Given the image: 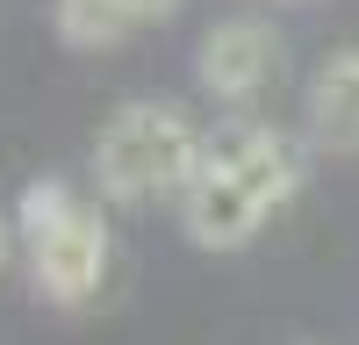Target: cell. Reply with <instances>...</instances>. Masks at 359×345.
Segmentation results:
<instances>
[{"label": "cell", "mask_w": 359, "mask_h": 345, "mask_svg": "<svg viewBox=\"0 0 359 345\" xmlns=\"http://www.w3.org/2000/svg\"><path fill=\"white\" fill-rule=\"evenodd\" d=\"M201 158L208 137L172 101H123L94 144V180L108 201H151V194H180L201 172Z\"/></svg>", "instance_id": "1"}, {"label": "cell", "mask_w": 359, "mask_h": 345, "mask_svg": "<svg viewBox=\"0 0 359 345\" xmlns=\"http://www.w3.org/2000/svg\"><path fill=\"white\" fill-rule=\"evenodd\" d=\"M22 245H29V273H36V295L57 309L94 302V288L108 273V223L101 209L65 187V180H29L22 194Z\"/></svg>", "instance_id": "2"}, {"label": "cell", "mask_w": 359, "mask_h": 345, "mask_svg": "<svg viewBox=\"0 0 359 345\" xmlns=\"http://www.w3.org/2000/svg\"><path fill=\"white\" fill-rule=\"evenodd\" d=\"M180 223H187V238L201 252H245L259 238V223H266V201L245 180H230L223 165L201 158V172L180 187Z\"/></svg>", "instance_id": "3"}, {"label": "cell", "mask_w": 359, "mask_h": 345, "mask_svg": "<svg viewBox=\"0 0 359 345\" xmlns=\"http://www.w3.org/2000/svg\"><path fill=\"white\" fill-rule=\"evenodd\" d=\"M273 65H280V36L266 22H252V15L216 22L201 36V58H194V72H201V86L216 101H252L259 86L273 79Z\"/></svg>", "instance_id": "4"}, {"label": "cell", "mask_w": 359, "mask_h": 345, "mask_svg": "<svg viewBox=\"0 0 359 345\" xmlns=\"http://www.w3.org/2000/svg\"><path fill=\"white\" fill-rule=\"evenodd\" d=\"M208 165H223L230 180H245L266 209H280V201L302 187V151L280 137V130H266V123H230L208 137Z\"/></svg>", "instance_id": "5"}, {"label": "cell", "mask_w": 359, "mask_h": 345, "mask_svg": "<svg viewBox=\"0 0 359 345\" xmlns=\"http://www.w3.org/2000/svg\"><path fill=\"white\" fill-rule=\"evenodd\" d=\"M309 144L331 158H359V50H331L309 79Z\"/></svg>", "instance_id": "6"}, {"label": "cell", "mask_w": 359, "mask_h": 345, "mask_svg": "<svg viewBox=\"0 0 359 345\" xmlns=\"http://www.w3.org/2000/svg\"><path fill=\"white\" fill-rule=\"evenodd\" d=\"M137 29V15L123 0H57V36L72 50H115Z\"/></svg>", "instance_id": "7"}, {"label": "cell", "mask_w": 359, "mask_h": 345, "mask_svg": "<svg viewBox=\"0 0 359 345\" xmlns=\"http://www.w3.org/2000/svg\"><path fill=\"white\" fill-rule=\"evenodd\" d=\"M123 8H130V15H137V22H165V15H172V8H180V0H123Z\"/></svg>", "instance_id": "8"}, {"label": "cell", "mask_w": 359, "mask_h": 345, "mask_svg": "<svg viewBox=\"0 0 359 345\" xmlns=\"http://www.w3.org/2000/svg\"><path fill=\"white\" fill-rule=\"evenodd\" d=\"M8 252H15V238H8V223H0V266H8Z\"/></svg>", "instance_id": "9"}]
</instances>
